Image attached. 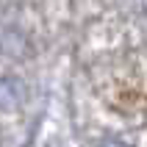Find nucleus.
Wrapping results in <instances>:
<instances>
[{
	"instance_id": "f257e3e1",
	"label": "nucleus",
	"mask_w": 147,
	"mask_h": 147,
	"mask_svg": "<svg viewBox=\"0 0 147 147\" xmlns=\"http://www.w3.org/2000/svg\"><path fill=\"white\" fill-rule=\"evenodd\" d=\"M25 103V83L14 75L0 78V108L3 111H17Z\"/></svg>"
},
{
	"instance_id": "f03ea898",
	"label": "nucleus",
	"mask_w": 147,
	"mask_h": 147,
	"mask_svg": "<svg viewBox=\"0 0 147 147\" xmlns=\"http://www.w3.org/2000/svg\"><path fill=\"white\" fill-rule=\"evenodd\" d=\"M103 147H131V144H125V142H117V139H111V142H106Z\"/></svg>"
}]
</instances>
